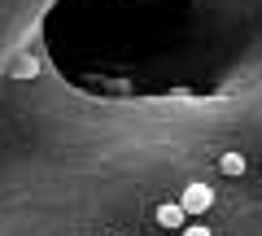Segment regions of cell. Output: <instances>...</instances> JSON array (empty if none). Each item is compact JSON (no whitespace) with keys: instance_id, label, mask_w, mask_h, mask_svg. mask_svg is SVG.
Here are the masks:
<instances>
[{"instance_id":"5b68a950","label":"cell","mask_w":262,"mask_h":236,"mask_svg":"<svg viewBox=\"0 0 262 236\" xmlns=\"http://www.w3.org/2000/svg\"><path fill=\"white\" fill-rule=\"evenodd\" d=\"M184 236H214L210 227H201V223H184Z\"/></svg>"},{"instance_id":"7a4b0ae2","label":"cell","mask_w":262,"mask_h":236,"mask_svg":"<svg viewBox=\"0 0 262 236\" xmlns=\"http://www.w3.org/2000/svg\"><path fill=\"white\" fill-rule=\"evenodd\" d=\"M153 219H158V227H179V232H184V223H188V214L175 206V201H162Z\"/></svg>"},{"instance_id":"277c9868","label":"cell","mask_w":262,"mask_h":236,"mask_svg":"<svg viewBox=\"0 0 262 236\" xmlns=\"http://www.w3.org/2000/svg\"><path fill=\"white\" fill-rule=\"evenodd\" d=\"M35 57H22V61H18V66H13V75H18V79H31V75H35Z\"/></svg>"},{"instance_id":"8992f818","label":"cell","mask_w":262,"mask_h":236,"mask_svg":"<svg viewBox=\"0 0 262 236\" xmlns=\"http://www.w3.org/2000/svg\"><path fill=\"white\" fill-rule=\"evenodd\" d=\"M105 236H118V232H105Z\"/></svg>"},{"instance_id":"3957f363","label":"cell","mask_w":262,"mask_h":236,"mask_svg":"<svg viewBox=\"0 0 262 236\" xmlns=\"http://www.w3.org/2000/svg\"><path fill=\"white\" fill-rule=\"evenodd\" d=\"M219 170L232 175V180H241L245 170H249V162H245V153H223V158H219Z\"/></svg>"},{"instance_id":"6da1fadb","label":"cell","mask_w":262,"mask_h":236,"mask_svg":"<svg viewBox=\"0 0 262 236\" xmlns=\"http://www.w3.org/2000/svg\"><path fill=\"white\" fill-rule=\"evenodd\" d=\"M175 206L184 210V214H206V210L214 206V188H210V184H188Z\"/></svg>"}]
</instances>
